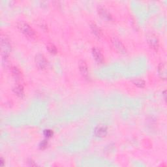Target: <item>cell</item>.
Returning a JSON list of instances; mask_svg holds the SVG:
<instances>
[{
    "label": "cell",
    "mask_w": 167,
    "mask_h": 167,
    "mask_svg": "<svg viewBox=\"0 0 167 167\" xmlns=\"http://www.w3.org/2000/svg\"><path fill=\"white\" fill-rule=\"evenodd\" d=\"M17 27L19 29V30L23 33L25 35L31 39L35 38L36 34L35 31L27 23L24 22H19L17 24Z\"/></svg>",
    "instance_id": "6da1fadb"
},
{
    "label": "cell",
    "mask_w": 167,
    "mask_h": 167,
    "mask_svg": "<svg viewBox=\"0 0 167 167\" xmlns=\"http://www.w3.org/2000/svg\"><path fill=\"white\" fill-rule=\"evenodd\" d=\"M1 46L3 57H7L11 51V44L9 39L5 35L1 37Z\"/></svg>",
    "instance_id": "7a4b0ae2"
},
{
    "label": "cell",
    "mask_w": 167,
    "mask_h": 167,
    "mask_svg": "<svg viewBox=\"0 0 167 167\" xmlns=\"http://www.w3.org/2000/svg\"><path fill=\"white\" fill-rule=\"evenodd\" d=\"M111 41H112V45H113V47L117 51L122 54L126 53L127 52L126 48H125V46L122 43V41H120L118 38H116V37H113V38H112Z\"/></svg>",
    "instance_id": "3957f363"
},
{
    "label": "cell",
    "mask_w": 167,
    "mask_h": 167,
    "mask_svg": "<svg viewBox=\"0 0 167 167\" xmlns=\"http://www.w3.org/2000/svg\"><path fill=\"white\" fill-rule=\"evenodd\" d=\"M35 64L40 69H44L47 66V60L43 54H39L35 58Z\"/></svg>",
    "instance_id": "277c9868"
},
{
    "label": "cell",
    "mask_w": 167,
    "mask_h": 167,
    "mask_svg": "<svg viewBox=\"0 0 167 167\" xmlns=\"http://www.w3.org/2000/svg\"><path fill=\"white\" fill-rule=\"evenodd\" d=\"M147 39L148 43L150 46V47L153 48V50L157 51L159 48V41L157 37L153 34H149V35H148Z\"/></svg>",
    "instance_id": "5b68a950"
},
{
    "label": "cell",
    "mask_w": 167,
    "mask_h": 167,
    "mask_svg": "<svg viewBox=\"0 0 167 167\" xmlns=\"http://www.w3.org/2000/svg\"><path fill=\"white\" fill-rule=\"evenodd\" d=\"M78 67H79V70H80L82 76L86 78H88L89 72H88V69H87L86 63L84 60H80L78 63Z\"/></svg>",
    "instance_id": "8992f818"
},
{
    "label": "cell",
    "mask_w": 167,
    "mask_h": 167,
    "mask_svg": "<svg viewBox=\"0 0 167 167\" xmlns=\"http://www.w3.org/2000/svg\"><path fill=\"white\" fill-rule=\"evenodd\" d=\"M94 134L96 136L102 138L105 136L107 134V128L103 125H100L96 127L94 131Z\"/></svg>",
    "instance_id": "52a82bcc"
},
{
    "label": "cell",
    "mask_w": 167,
    "mask_h": 167,
    "mask_svg": "<svg viewBox=\"0 0 167 167\" xmlns=\"http://www.w3.org/2000/svg\"><path fill=\"white\" fill-rule=\"evenodd\" d=\"M92 54L94 59L96 60V61L99 63V64H102L104 61V57L103 54L98 48H93L92 49Z\"/></svg>",
    "instance_id": "ba28073f"
},
{
    "label": "cell",
    "mask_w": 167,
    "mask_h": 167,
    "mask_svg": "<svg viewBox=\"0 0 167 167\" xmlns=\"http://www.w3.org/2000/svg\"><path fill=\"white\" fill-rule=\"evenodd\" d=\"M158 73L159 77L165 80L166 78V67L163 63H161L158 67Z\"/></svg>",
    "instance_id": "9c48e42d"
},
{
    "label": "cell",
    "mask_w": 167,
    "mask_h": 167,
    "mask_svg": "<svg viewBox=\"0 0 167 167\" xmlns=\"http://www.w3.org/2000/svg\"><path fill=\"white\" fill-rule=\"evenodd\" d=\"M98 12H99V14L101 15V16H102L104 19H106L107 20H112L111 15H110L109 12H108V11L104 9V8L101 7H99L98 8Z\"/></svg>",
    "instance_id": "30bf717a"
},
{
    "label": "cell",
    "mask_w": 167,
    "mask_h": 167,
    "mask_svg": "<svg viewBox=\"0 0 167 167\" xmlns=\"http://www.w3.org/2000/svg\"><path fill=\"white\" fill-rule=\"evenodd\" d=\"M13 91L16 95L20 97H22L24 95V87L22 85H16L13 87Z\"/></svg>",
    "instance_id": "8fae6325"
},
{
    "label": "cell",
    "mask_w": 167,
    "mask_h": 167,
    "mask_svg": "<svg viewBox=\"0 0 167 167\" xmlns=\"http://www.w3.org/2000/svg\"><path fill=\"white\" fill-rule=\"evenodd\" d=\"M90 26H91V30H92L93 33H94V34L96 36H97V37H101V35H102V31H101V30H100V28H98V26H97V25H96L94 23H92V24H91Z\"/></svg>",
    "instance_id": "7c38bea8"
},
{
    "label": "cell",
    "mask_w": 167,
    "mask_h": 167,
    "mask_svg": "<svg viewBox=\"0 0 167 167\" xmlns=\"http://www.w3.org/2000/svg\"><path fill=\"white\" fill-rule=\"evenodd\" d=\"M11 72L12 74V76L16 79V80H19L21 77V73L20 71V70L16 67H13L11 69Z\"/></svg>",
    "instance_id": "4fadbf2b"
},
{
    "label": "cell",
    "mask_w": 167,
    "mask_h": 167,
    "mask_svg": "<svg viewBox=\"0 0 167 167\" xmlns=\"http://www.w3.org/2000/svg\"><path fill=\"white\" fill-rule=\"evenodd\" d=\"M47 48L50 53H51L52 54H55L57 53V48L54 44L48 43L47 46Z\"/></svg>",
    "instance_id": "5bb4252c"
},
{
    "label": "cell",
    "mask_w": 167,
    "mask_h": 167,
    "mask_svg": "<svg viewBox=\"0 0 167 167\" xmlns=\"http://www.w3.org/2000/svg\"><path fill=\"white\" fill-rule=\"evenodd\" d=\"M133 83L139 87H144L145 86V82L140 79H136L133 81Z\"/></svg>",
    "instance_id": "9a60e30c"
},
{
    "label": "cell",
    "mask_w": 167,
    "mask_h": 167,
    "mask_svg": "<svg viewBox=\"0 0 167 167\" xmlns=\"http://www.w3.org/2000/svg\"><path fill=\"white\" fill-rule=\"evenodd\" d=\"M44 135L46 137L51 138L53 135V131L52 130H50V129H46V130L44 131Z\"/></svg>",
    "instance_id": "2e32d148"
},
{
    "label": "cell",
    "mask_w": 167,
    "mask_h": 167,
    "mask_svg": "<svg viewBox=\"0 0 167 167\" xmlns=\"http://www.w3.org/2000/svg\"><path fill=\"white\" fill-rule=\"evenodd\" d=\"M47 146H48V142L47 140H43L41 142V144L39 145V147H40V149H45L46 148H47Z\"/></svg>",
    "instance_id": "e0dca14e"
},
{
    "label": "cell",
    "mask_w": 167,
    "mask_h": 167,
    "mask_svg": "<svg viewBox=\"0 0 167 167\" xmlns=\"http://www.w3.org/2000/svg\"><path fill=\"white\" fill-rule=\"evenodd\" d=\"M0 165L2 166H4V160L2 157H1V160H0Z\"/></svg>",
    "instance_id": "ac0fdd59"
}]
</instances>
